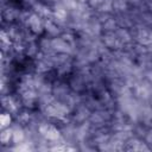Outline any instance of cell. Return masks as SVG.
<instances>
[{
  "mask_svg": "<svg viewBox=\"0 0 152 152\" xmlns=\"http://www.w3.org/2000/svg\"><path fill=\"white\" fill-rule=\"evenodd\" d=\"M5 15H6V18L8 19V20H12L13 19V17L15 15V12H14V10H7L6 12H5Z\"/></svg>",
  "mask_w": 152,
  "mask_h": 152,
  "instance_id": "4fadbf2b",
  "label": "cell"
},
{
  "mask_svg": "<svg viewBox=\"0 0 152 152\" xmlns=\"http://www.w3.org/2000/svg\"><path fill=\"white\" fill-rule=\"evenodd\" d=\"M114 26H115L114 20H108L107 23H104V27H106L107 30H113V28H114Z\"/></svg>",
  "mask_w": 152,
  "mask_h": 152,
  "instance_id": "5bb4252c",
  "label": "cell"
},
{
  "mask_svg": "<svg viewBox=\"0 0 152 152\" xmlns=\"http://www.w3.org/2000/svg\"><path fill=\"white\" fill-rule=\"evenodd\" d=\"M148 78H150V80H151V81H152V71H151V72H150V74H148Z\"/></svg>",
  "mask_w": 152,
  "mask_h": 152,
  "instance_id": "ac0fdd59",
  "label": "cell"
},
{
  "mask_svg": "<svg viewBox=\"0 0 152 152\" xmlns=\"http://www.w3.org/2000/svg\"><path fill=\"white\" fill-rule=\"evenodd\" d=\"M49 68H50V66H49L48 62H42V63H39V64H38L37 70H38V71H46Z\"/></svg>",
  "mask_w": 152,
  "mask_h": 152,
  "instance_id": "8fae6325",
  "label": "cell"
},
{
  "mask_svg": "<svg viewBox=\"0 0 152 152\" xmlns=\"http://www.w3.org/2000/svg\"><path fill=\"white\" fill-rule=\"evenodd\" d=\"M39 132L49 140H57L59 138V132L53 126L50 125H42L39 127Z\"/></svg>",
  "mask_w": 152,
  "mask_h": 152,
  "instance_id": "6da1fadb",
  "label": "cell"
},
{
  "mask_svg": "<svg viewBox=\"0 0 152 152\" xmlns=\"http://www.w3.org/2000/svg\"><path fill=\"white\" fill-rule=\"evenodd\" d=\"M55 15L58 20H64L65 17H66V10L65 7L63 6H57L56 7V11H55Z\"/></svg>",
  "mask_w": 152,
  "mask_h": 152,
  "instance_id": "8992f818",
  "label": "cell"
},
{
  "mask_svg": "<svg viewBox=\"0 0 152 152\" xmlns=\"http://www.w3.org/2000/svg\"><path fill=\"white\" fill-rule=\"evenodd\" d=\"M2 103H4V107L7 108L10 112H15L17 110V104H15V102L10 96L4 97L2 99Z\"/></svg>",
  "mask_w": 152,
  "mask_h": 152,
  "instance_id": "277c9868",
  "label": "cell"
},
{
  "mask_svg": "<svg viewBox=\"0 0 152 152\" xmlns=\"http://www.w3.org/2000/svg\"><path fill=\"white\" fill-rule=\"evenodd\" d=\"M36 8H37V12L42 15H48L49 14V10L42 5H36Z\"/></svg>",
  "mask_w": 152,
  "mask_h": 152,
  "instance_id": "30bf717a",
  "label": "cell"
},
{
  "mask_svg": "<svg viewBox=\"0 0 152 152\" xmlns=\"http://www.w3.org/2000/svg\"><path fill=\"white\" fill-rule=\"evenodd\" d=\"M45 26H46V30H48L50 33H52V34H56V33L58 32L57 27L55 26V24H53L51 20H46V21H45Z\"/></svg>",
  "mask_w": 152,
  "mask_h": 152,
  "instance_id": "ba28073f",
  "label": "cell"
},
{
  "mask_svg": "<svg viewBox=\"0 0 152 152\" xmlns=\"http://www.w3.org/2000/svg\"><path fill=\"white\" fill-rule=\"evenodd\" d=\"M34 51H36V46H34V45H32V46H31V50L28 51V53H30V55H32V53H34Z\"/></svg>",
  "mask_w": 152,
  "mask_h": 152,
  "instance_id": "e0dca14e",
  "label": "cell"
},
{
  "mask_svg": "<svg viewBox=\"0 0 152 152\" xmlns=\"http://www.w3.org/2000/svg\"><path fill=\"white\" fill-rule=\"evenodd\" d=\"M118 33H119V36L121 37L122 40H125V42H128V40H129V36L127 34V32H126L125 30H120Z\"/></svg>",
  "mask_w": 152,
  "mask_h": 152,
  "instance_id": "7c38bea8",
  "label": "cell"
},
{
  "mask_svg": "<svg viewBox=\"0 0 152 152\" xmlns=\"http://www.w3.org/2000/svg\"><path fill=\"white\" fill-rule=\"evenodd\" d=\"M12 138H13V141H14L15 144H20V142L24 140V132H23V129L19 128V127H15V128L13 129V135H12Z\"/></svg>",
  "mask_w": 152,
  "mask_h": 152,
  "instance_id": "5b68a950",
  "label": "cell"
},
{
  "mask_svg": "<svg viewBox=\"0 0 152 152\" xmlns=\"http://www.w3.org/2000/svg\"><path fill=\"white\" fill-rule=\"evenodd\" d=\"M27 120H28V115H27L26 113H24L23 115L19 116V121H21V122H26Z\"/></svg>",
  "mask_w": 152,
  "mask_h": 152,
  "instance_id": "2e32d148",
  "label": "cell"
},
{
  "mask_svg": "<svg viewBox=\"0 0 152 152\" xmlns=\"http://www.w3.org/2000/svg\"><path fill=\"white\" fill-rule=\"evenodd\" d=\"M27 23H28V26L32 28V31H34V32H37V33L42 32V28H43L42 21L39 20V18H38L37 15H31Z\"/></svg>",
  "mask_w": 152,
  "mask_h": 152,
  "instance_id": "3957f363",
  "label": "cell"
},
{
  "mask_svg": "<svg viewBox=\"0 0 152 152\" xmlns=\"http://www.w3.org/2000/svg\"><path fill=\"white\" fill-rule=\"evenodd\" d=\"M51 48H53L55 50H57L59 52H69L70 51V48L64 39H53L51 42Z\"/></svg>",
  "mask_w": 152,
  "mask_h": 152,
  "instance_id": "7a4b0ae2",
  "label": "cell"
},
{
  "mask_svg": "<svg viewBox=\"0 0 152 152\" xmlns=\"http://www.w3.org/2000/svg\"><path fill=\"white\" fill-rule=\"evenodd\" d=\"M1 40H2L4 43H6V44H10V39L7 38V36H6L5 32H1Z\"/></svg>",
  "mask_w": 152,
  "mask_h": 152,
  "instance_id": "9a60e30c",
  "label": "cell"
},
{
  "mask_svg": "<svg viewBox=\"0 0 152 152\" xmlns=\"http://www.w3.org/2000/svg\"><path fill=\"white\" fill-rule=\"evenodd\" d=\"M12 135H13V131H11V129H6V131H4V132L1 133V137H0L1 142H4V144L8 142V141H10V138H11Z\"/></svg>",
  "mask_w": 152,
  "mask_h": 152,
  "instance_id": "52a82bcc",
  "label": "cell"
},
{
  "mask_svg": "<svg viewBox=\"0 0 152 152\" xmlns=\"http://www.w3.org/2000/svg\"><path fill=\"white\" fill-rule=\"evenodd\" d=\"M0 122H1V127H6L10 122H11V116L10 114H2L0 116Z\"/></svg>",
  "mask_w": 152,
  "mask_h": 152,
  "instance_id": "9c48e42d",
  "label": "cell"
}]
</instances>
